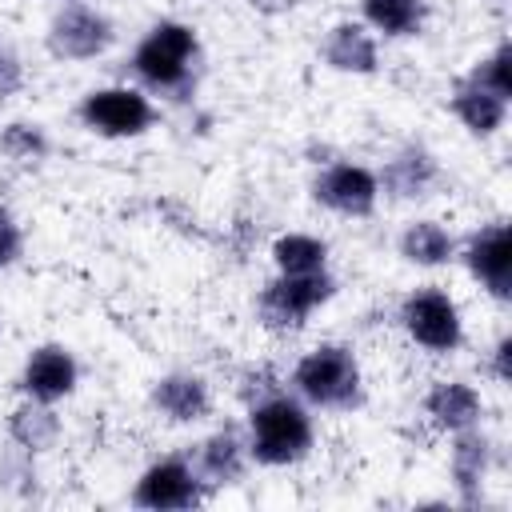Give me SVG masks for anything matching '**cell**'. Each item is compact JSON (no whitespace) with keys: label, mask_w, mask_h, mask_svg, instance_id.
I'll use <instances>...</instances> for the list:
<instances>
[{"label":"cell","mask_w":512,"mask_h":512,"mask_svg":"<svg viewBox=\"0 0 512 512\" xmlns=\"http://www.w3.org/2000/svg\"><path fill=\"white\" fill-rule=\"evenodd\" d=\"M132 76L164 96V100H192L196 96V84H200V64H204V48H200V36L192 24L184 20H156L132 48Z\"/></svg>","instance_id":"1"},{"label":"cell","mask_w":512,"mask_h":512,"mask_svg":"<svg viewBox=\"0 0 512 512\" xmlns=\"http://www.w3.org/2000/svg\"><path fill=\"white\" fill-rule=\"evenodd\" d=\"M248 456L264 468H288V464H300L312 444H316V424H312V412L308 404L288 392V388H276L260 400L248 404Z\"/></svg>","instance_id":"2"},{"label":"cell","mask_w":512,"mask_h":512,"mask_svg":"<svg viewBox=\"0 0 512 512\" xmlns=\"http://www.w3.org/2000/svg\"><path fill=\"white\" fill-rule=\"evenodd\" d=\"M288 384L308 408H320V412H352L364 404V372H360L356 348L340 340H324L308 348L292 364Z\"/></svg>","instance_id":"3"},{"label":"cell","mask_w":512,"mask_h":512,"mask_svg":"<svg viewBox=\"0 0 512 512\" xmlns=\"http://www.w3.org/2000/svg\"><path fill=\"white\" fill-rule=\"evenodd\" d=\"M336 296V280L332 272H308V276H284L276 272L260 292H256V320L268 328V332H300L308 324V316L328 304Z\"/></svg>","instance_id":"4"},{"label":"cell","mask_w":512,"mask_h":512,"mask_svg":"<svg viewBox=\"0 0 512 512\" xmlns=\"http://www.w3.org/2000/svg\"><path fill=\"white\" fill-rule=\"evenodd\" d=\"M400 328L408 332V340L432 356H448L464 344V320H460V308L456 300L440 288V284H424L416 292H408L400 300V312H396Z\"/></svg>","instance_id":"5"},{"label":"cell","mask_w":512,"mask_h":512,"mask_svg":"<svg viewBox=\"0 0 512 512\" xmlns=\"http://www.w3.org/2000/svg\"><path fill=\"white\" fill-rule=\"evenodd\" d=\"M76 120L108 140H128V136H144L156 120L152 100L140 88L128 84H108V88H92L80 96L76 104Z\"/></svg>","instance_id":"6"},{"label":"cell","mask_w":512,"mask_h":512,"mask_svg":"<svg viewBox=\"0 0 512 512\" xmlns=\"http://www.w3.org/2000/svg\"><path fill=\"white\" fill-rule=\"evenodd\" d=\"M204 496L208 488L196 476L188 456H160L132 484V504L148 512H184V508H196Z\"/></svg>","instance_id":"7"},{"label":"cell","mask_w":512,"mask_h":512,"mask_svg":"<svg viewBox=\"0 0 512 512\" xmlns=\"http://www.w3.org/2000/svg\"><path fill=\"white\" fill-rule=\"evenodd\" d=\"M112 40H116V24L100 8L76 0H68L44 32V44L56 60H96L112 48Z\"/></svg>","instance_id":"8"},{"label":"cell","mask_w":512,"mask_h":512,"mask_svg":"<svg viewBox=\"0 0 512 512\" xmlns=\"http://www.w3.org/2000/svg\"><path fill=\"white\" fill-rule=\"evenodd\" d=\"M312 200L336 216H372L380 204V180L368 164L356 160H328L312 176Z\"/></svg>","instance_id":"9"},{"label":"cell","mask_w":512,"mask_h":512,"mask_svg":"<svg viewBox=\"0 0 512 512\" xmlns=\"http://www.w3.org/2000/svg\"><path fill=\"white\" fill-rule=\"evenodd\" d=\"M456 256L464 260L468 276L492 300L512 296V232L504 220H492V224H480L476 232H468L464 244L456 248Z\"/></svg>","instance_id":"10"},{"label":"cell","mask_w":512,"mask_h":512,"mask_svg":"<svg viewBox=\"0 0 512 512\" xmlns=\"http://www.w3.org/2000/svg\"><path fill=\"white\" fill-rule=\"evenodd\" d=\"M76 380H80V368H76V356L64 348V344H36L20 368V392L28 400H40V404H60L64 396L76 392Z\"/></svg>","instance_id":"11"},{"label":"cell","mask_w":512,"mask_h":512,"mask_svg":"<svg viewBox=\"0 0 512 512\" xmlns=\"http://www.w3.org/2000/svg\"><path fill=\"white\" fill-rule=\"evenodd\" d=\"M380 180V196H392V200H420L428 196L436 184H440V160L420 144V140H408L400 144L376 172Z\"/></svg>","instance_id":"12"},{"label":"cell","mask_w":512,"mask_h":512,"mask_svg":"<svg viewBox=\"0 0 512 512\" xmlns=\"http://www.w3.org/2000/svg\"><path fill=\"white\" fill-rule=\"evenodd\" d=\"M188 460H192V468H196V476L204 480L208 492H212V488H232V484H240L244 472H248V464H252L248 440H244L236 428H228V424L216 428L212 436H204Z\"/></svg>","instance_id":"13"},{"label":"cell","mask_w":512,"mask_h":512,"mask_svg":"<svg viewBox=\"0 0 512 512\" xmlns=\"http://www.w3.org/2000/svg\"><path fill=\"white\" fill-rule=\"evenodd\" d=\"M320 60L332 72L372 76L380 68V48H376V36L364 20H336L320 40Z\"/></svg>","instance_id":"14"},{"label":"cell","mask_w":512,"mask_h":512,"mask_svg":"<svg viewBox=\"0 0 512 512\" xmlns=\"http://www.w3.org/2000/svg\"><path fill=\"white\" fill-rule=\"evenodd\" d=\"M420 412H424V420H428L436 432L456 436V432L480 424L484 400H480V392H476L468 380H436V384L424 392Z\"/></svg>","instance_id":"15"},{"label":"cell","mask_w":512,"mask_h":512,"mask_svg":"<svg viewBox=\"0 0 512 512\" xmlns=\"http://www.w3.org/2000/svg\"><path fill=\"white\" fill-rule=\"evenodd\" d=\"M152 408L168 424H196L212 412L208 380L196 376V372H168L152 384Z\"/></svg>","instance_id":"16"},{"label":"cell","mask_w":512,"mask_h":512,"mask_svg":"<svg viewBox=\"0 0 512 512\" xmlns=\"http://www.w3.org/2000/svg\"><path fill=\"white\" fill-rule=\"evenodd\" d=\"M488 468H492V440L480 432V424L456 432L452 436L448 472H452V484H456L464 508H476L480 504V488L488 480Z\"/></svg>","instance_id":"17"},{"label":"cell","mask_w":512,"mask_h":512,"mask_svg":"<svg viewBox=\"0 0 512 512\" xmlns=\"http://www.w3.org/2000/svg\"><path fill=\"white\" fill-rule=\"evenodd\" d=\"M448 108H452V116H456L472 136H480V140L496 136V132L504 128V120H508V100L484 92V88L472 84L468 76H456V80H452Z\"/></svg>","instance_id":"18"},{"label":"cell","mask_w":512,"mask_h":512,"mask_svg":"<svg viewBox=\"0 0 512 512\" xmlns=\"http://www.w3.org/2000/svg\"><path fill=\"white\" fill-rule=\"evenodd\" d=\"M8 440H12L20 452H28V456L48 452V448L60 440V416H56V408L24 396V400L12 408V416H8Z\"/></svg>","instance_id":"19"},{"label":"cell","mask_w":512,"mask_h":512,"mask_svg":"<svg viewBox=\"0 0 512 512\" xmlns=\"http://www.w3.org/2000/svg\"><path fill=\"white\" fill-rule=\"evenodd\" d=\"M460 240L440 224V220H412L400 232V256L416 268H444L456 260Z\"/></svg>","instance_id":"20"},{"label":"cell","mask_w":512,"mask_h":512,"mask_svg":"<svg viewBox=\"0 0 512 512\" xmlns=\"http://www.w3.org/2000/svg\"><path fill=\"white\" fill-rule=\"evenodd\" d=\"M360 16L384 40H408L424 32L428 0H360Z\"/></svg>","instance_id":"21"},{"label":"cell","mask_w":512,"mask_h":512,"mask_svg":"<svg viewBox=\"0 0 512 512\" xmlns=\"http://www.w3.org/2000/svg\"><path fill=\"white\" fill-rule=\"evenodd\" d=\"M272 264L284 276H308L328 268V244L312 232H284L272 240Z\"/></svg>","instance_id":"22"},{"label":"cell","mask_w":512,"mask_h":512,"mask_svg":"<svg viewBox=\"0 0 512 512\" xmlns=\"http://www.w3.org/2000/svg\"><path fill=\"white\" fill-rule=\"evenodd\" d=\"M0 156L16 160V164H36L48 156V136L40 124H28V120H12L0 128Z\"/></svg>","instance_id":"23"},{"label":"cell","mask_w":512,"mask_h":512,"mask_svg":"<svg viewBox=\"0 0 512 512\" xmlns=\"http://www.w3.org/2000/svg\"><path fill=\"white\" fill-rule=\"evenodd\" d=\"M508 64H512V48H508V40H500L488 56H480L464 76L472 80V84H480L484 92H492V96H504V100H512V80H508Z\"/></svg>","instance_id":"24"},{"label":"cell","mask_w":512,"mask_h":512,"mask_svg":"<svg viewBox=\"0 0 512 512\" xmlns=\"http://www.w3.org/2000/svg\"><path fill=\"white\" fill-rule=\"evenodd\" d=\"M276 388H284V380L276 376L272 364H256V368H248V372L240 376V396H244V404L260 400V396H268V392H276Z\"/></svg>","instance_id":"25"},{"label":"cell","mask_w":512,"mask_h":512,"mask_svg":"<svg viewBox=\"0 0 512 512\" xmlns=\"http://www.w3.org/2000/svg\"><path fill=\"white\" fill-rule=\"evenodd\" d=\"M20 252H24V228L8 208H0V268H12Z\"/></svg>","instance_id":"26"},{"label":"cell","mask_w":512,"mask_h":512,"mask_svg":"<svg viewBox=\"0 0 512 512\" xmlns=\"http://www.w3.org/2000/svg\"><path fill=\"white\" fill-rule=\"evenodd\" d=\"M20 64H16V56L12 52H4L0 48V96H12L16 88H20Z\"/></svg>","instance_id":"27"},{"label":"cell","mask_w":512,"mask_h":512,"mask_svg":"<svg viewBox=\"0 0 512 512\" xmlns=\"http://www.w3.org/2000/svg\"><path fill=\"white\" fill-rule=\"evenodd\" d=\"M508 348H512V340H508V336H500V340L492 344L488 372H492V380H496V384H508Z\"/></svg>","instance_id":"28"},{"label":"cell","mask_w":512,"mask_h":512,"mask_svg":"<svg viewBox=\"0 0 512 512\" xmlns=\"http://www.w3.org/2000/svg\"><path fill=\"white\" fill-rule=\"evenodd\" d=\"M248 4H252L260 16H280V12H292L300 0H248Z\"/></svg>","instance_id":"29"},{"label":"cell","mask_w":512,"mask_h":512,"mask_svg":"<svg viewBox=\"0 0 512 512\" xmlns=\"http://www.w3.org/2000/svg\"><path fill=\"white\" fill-rule=\"evenodd\" d=\"M64 4H68V0H64Z\"/></svg>","instance_id":"30"}]
</instances>
